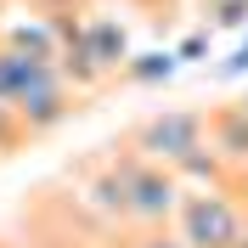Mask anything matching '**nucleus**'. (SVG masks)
Returning a JSON list of instances; mask_svg holds the SVG:
<instances>
[]
</instances>
